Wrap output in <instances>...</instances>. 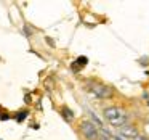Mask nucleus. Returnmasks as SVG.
Segmentation results:
<instances>
[{
	"instance_id": "nucleus-1",
	"label": "nucleus",
	"mask_w": 149,
	"mask_h": 140,
	"mask_svg": "<svg viewBox=\"0 0 149 140\" xmlns=\"http://www.w3.org/2000/svg\"><path fill=\"white\" fill-rule=\"evenodd\" d=\"M104 116H106L107 121H109L111 126L119 127V129H120L122 126H125V124H127V114L123 113L122 110L116 108V106L106 108V110H104Z\"/></svg>"
},
{
	"instance_id": "nucleus-2",
	"label": "nucleus",
	"mask_w": 149,
	"mask_h": 140,
	"mask_svg": "<svg viewBox=\"0 0 149 140\" xmlns=\"http://www.w3.org/2000/svg\"><path fill=\"white\" fill-rule=\"evenodd\" d=\"M80 132L84 134V137L87 140H98L100 132H98V127L95 126L91 121H84L80 124Z\"/></svg>"
},
{
	"instance_id": "nucleus-3",
	"label": "nucleus",
	"mask_w": 149,
	"mask_h": 140,
	"mask_svg": "<svg viewBox=\"0 0 149 140\" xmlns=\"http://www.w3.org/2000/svg\"><path fill=\"white\" fill-rule=\"evenodd\" d=\"M91 92H93V95H96L98 98H106V97H111V95H112L111 87L101 85V84H93L91 85Z\"/></svg>"
},
{
	"instance_id": "nucleus-4",
	"label": "nucleus",
	"mask_w": 149,
	"mask_h": 140,
	"mask_svg": "<svg viewBox=\"0 0 149 140\" xmlns=\"http://www.w3.org/2000/svg\"><path fill=\"white\" fill-rule=\"evenodd\" d=\"M119 132H120V137H128V139H133V140L138 137V130H136V127L135 126H130V124L122 126L119 129Z\"/></svg>"
},
{
	"instance_id": "nucleus-5",
	"label": "nucleus",
	"mask_w": 149,
	"mask_h": 140,
	"mask_svg": "<svg viewBox=\"0 0 149 140\" xmlns=\"http://www.w3.org/2000/svg\"><path fill=\"white\" fill-rule=\"evenodd\" d=\"M63 116H64V119H68V121H72L74 119V114H72V111L69 110V108H63Z\"/></svg>"
},
{
	"instance_id": "nucleus-6",
	"label": "nucleus",
	"mask_w": 149,
	"mask_h": 140,
	"mask_svg": "<svg viewBox=\"0 0 149 140\" xmlns=\"http://www.w3.org/2000/svg\"><path fill=\"white\" fill-rule=\"evenodd\" d=\"M26 116H27V111H21V113L18 114V117H16V119H18V121H23Z\"/></svg>"
},
{
	"instance_id": "nucleus-7",
	"label": "nucleus",
	"mask_w": 149,
	"mask_h": 140,
	"mask_svg": "<svg viewBox=\"0 0 149 140\" xmlns=\"http://www.w3.org/2000/svg\"><path fill=\"white\" fill-rule=\"evenodd\" d=\"M77 63H79V65L84 66L85 63H87V58H85V56H79V58H77Z\"/></svg>"
},
{
	"instance_id": "nucleus-8",
	"label": "nucleus",
	"mask_w": 149,
	"mask_h": 140,
	"mask_svg": "<svg viewBox=\"0 0 149 140\" xmlns=\"http://www.w3.org/2000/svg\"><path fill=\"white\" fill-rule=\"evenodd\" d=\"M135 140H149V139H148V137H146V135H138V137H136Z\"/></svg>"
},
{
	"instance_id": "nucleus-9",
	"label": "nucleus",
	"mask_w": 149,
	"mask_h": 140,
	"mask_svg": "<svg viewBox=\"0 0 149 140\" xmlns=\"http://www.w3.org/2000/svg\"><path fill=\"white\" fill-rule=\"evenodd\" d=\"M114 140H122V137H119V135H117V137H114Z\"/></svg>"
}]
</instances>
